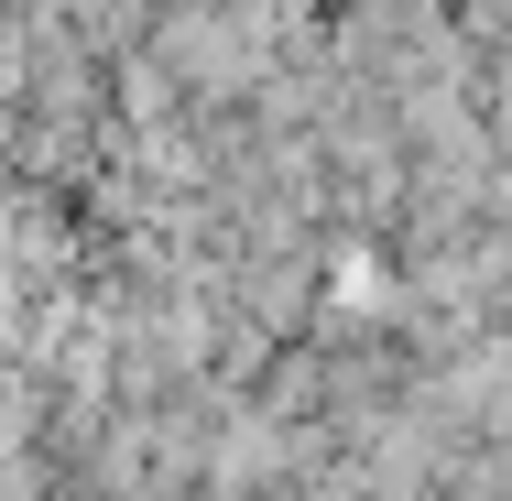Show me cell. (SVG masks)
<instances>
[{"label": "cell", "instance_id": "1", "mask_svg": "<svg viewBox=\"0 0 512 501\" xmlns=\"http://www.w3.org/2000/svg\"><path fill=\"white\" fill-rule=\"evenodd\" d=\"M22 66H33V33H22V11L0 0V120H11V99H22Z\"/></svg>", "mask_w": 512, "mask_h": 501}]
</instances>
